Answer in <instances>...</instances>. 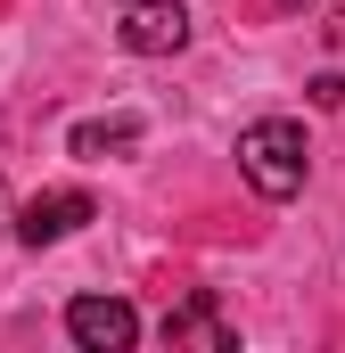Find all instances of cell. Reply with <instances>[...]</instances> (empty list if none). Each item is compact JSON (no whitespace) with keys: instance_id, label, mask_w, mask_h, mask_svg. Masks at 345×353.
Instances as JSON below:
<instances>
[{"instance_id":"cell-3","label":"cell","mask_w":345,"mask_h":353,"mask_svg":"<svg viewBox=\"0 0 345 353\" xmlns=\"http://www.w3.org/2000/svg\"><path fill=\"white\" fill-rule=\"evenodd\" d=\"M66 337L83 353H132L140 345V312L124 296H75L66 304Z\"/></svg>"},{"instance_id":"cell-5","label":"cell","mask_w":345,"mask_h":353,"mask_svg":"<svg viewBox=\"0 0 345 353\" xmlns=\"http://www.w3.org/2000/svg\"><path fill=\"white\" fill-rule=\"evenodd\" d=\"M165 345H197V353H239V329L222 321V304H214V296H189V304H172V312H165Z\"/></svg>"},{"instance_id":"cell-7","label":"cell","mask_w":345,"mask_h":353,"mask_svg":"<svg viewBox=\"0 0 345 353\" xmlns=\"http://www.w3.org/2000/svg\"><path fill=\"white\" fill-rule=\"evenodd\" d=\"M8 214H17V205H8V189H0V239H8Z\"/></svg>"},{"instance_id":"cell-8","label":"cell","mask_w":345,"mask_h":353,"mask_svg":"<svg viewBox=\"0 0 345 353\" xmlns=\"http://www.w3.org/2000/svg\"><path fill=\"white\" fill-rule=\"evenodd\" d=\"M271 8H304V0H271Z\"/></svg>"},{"instance_id":"cell-1","label":"cell","mask_w":345,"mask_h":353,"mask_svg":"<svg viewBox=\"0 0 345 353\" xmlns=\"http://www.w3.org/2000/svg\"><path fill=\"white\" fill-rule=\"evenodd\" d=\"M239 173H247V189H255V197L288 205V197L304 189V173H313L304 123H288V115H255V123L239 132Z\"/></svg>"},{"instance_id":"cell-4","label":"cell","mask_w":345,"mask_h":353,"mask_svg":"<svg viewBox=\"0 0 345 353\" xmlns=\"http://www.w3.org/2000/svg\"><path fill=\"white\" fill-rule=\"evenodd\" d=\"M115 41H124L132 58H172V50L189 41V8H181V0H124Z\"/></svg>"},{"instance_id":"cell-2","label":"cell","mask_w":345,"mask_h":353,"mask_svg":"<svg viewBox=\"0 0 345 353\" xmlns=\"http://www.w3.org/2000/svg\"><path fill=\"white\" fill-rule=\"evenodd\" d=\"M90 214V189H41V197H25L17 214H8V239L17 247H58V239H75Z\"/></svg>"},{"instance_id":"cell-6","label":"cell","mask_w":345,"mask_h":353,"mask_svg":"<svg viewBox=\"0 0 345 353\" xmlns=\"http://www.w3.org/2000/svg\"><path fill=\"white\" fill-rule=\"evenodd\" d=\"M66 148H75L83 165H107V157H132V148H140V115H107V123L90 115V123H75V132H66Z\"/></svg>"}]
</instances>
